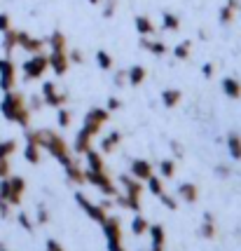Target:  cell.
I'll list each match as a JSON object with an SVG mask.
<instances>
[{"mask_svg":"<svg viewBox=\"0 0 241 251\" xmlns=\"http://www.w3.org/2000/svg\"><path fill=\"white\" fill-rule=\"evenodd\" d=\"M23 136H26V141H33L38 143L43 151H47V153L52 155V157H56L59 162H61V167H66L68 162H73L75 157L70 155V146H68V141L61 136V134H56V131L52 129H23Z\"/></svg>","mask_w":241,"mask_h":251,"instance_id":"1","label":"cell"},{"mask_svg":"<svg viewBox=\"0 0 241 251\" xmlns=\"http://www.w3.org/2000/svg\"><path fill=\"white\" fill-rule=\"evenodd\" d=\"M0 113H2L5 120L14 122V125H19V127H23V129L31 127V108H28V103H26L23 94L22 92H17V89L5 92V97H2V101H0Z\"/></svg>","mask_w":241,"mask_h":251,"instance_id":"2","label":"cell"},{"mask_svg":"<svg viewBox=\"0 0 241 251\" xmlns=\"http://www.w3.org/2000/svg\"><path fill=\"white\" fill-rule=\"evenodd\" d=\"M49 71V59L47 54H31L26 61L22 64V73H23V80L26 82H33V80H40Z\"/></svg>","mask_w":241,"mask_h":251,"instance_id":"3","label":"cell"},{"mask_svg":"<svg viewBox=\"0 0 241 251\" xmlns=\"http://www.w3.org/2000/svg\"><path fill=\"white\" fill-rule=\"evenodd\" d=\"M85 183L99 188V193L106 197L117 195V186H115V181L108 176V172H91V169H85Z\"/></svg>","mask_w":241,"mask_h":251,"instance_id":"4","label":"cell"},{"mask_svg":"<svg viewBox=\"0 0 241 251\" xmlns=\"http://www.w3.org/2000/svg\"><path fill=\"white\" fill-rule=\"evenodd\" d=\"M108 120H110V110L108 108H91V110H87L82 127H85L89 134H94V136H96Z\"/></svg>","mask_w":241,"mask_h":251,"instance_id":"5","label":"cell"},{"mask_svg":"<svg viewBox=\"0 0 241 251\" xmlns=\"http://www.w3.org/2000/svg\"><path fill=\"white\" fill-rule=\"evenodd\" d=\"M17 85V66L12 56H0V89L10 92Z\"/></svg>","mask_w":241,"mask_h":251,"instance_id":"6","label":"cell"},{"mask_svg":"<svg viewBox=\"0 0 241 251\" xmlns=\"http://www.w3.org/2000/svg\"><path fill=\"white\" fill-rule=\"evenodd\" d=\"M40 97H43L44 106H52V108H61V106H66V101H68V94L66 92H59V87H56L52 80L43 82Z\"/></svg>","mask_w":241,"mask_h":251,"instance_id":"7","label":"cell"},{"mask_svg":"<svg viewBox=\"0 0 241 251\" xmlns=\"http://www.w3.org/2000/svg\"><path fill=\"white\" fill-rule=\"evenodd\" d=\"M75 202L80 204V209L87 214L91 221H96V223H103V221L108 219V209H103L101 204H94V202H89V197L85 193H75Z\"/></svg>","mask_w":241,"mask_h":251,"instance_id":"8","label":"cell"},{"mask_svg":"<svg viewBox=\"0 0 241 251\" xmlns=\"http://www.w3.org/2000/svg\"><path fill=\"white\" fill-rule=\"evenodd\" d=\"M101 226H103L106 244H117V242H122V221L117 219V216H108Z\"/></svg>","mask_w":241,"mask_h":251,"instance_id":"9","label":"cell"},{"mask_svg":"<svg viewBox=\"0 0 241 251\" xmlns=\"http://www.w3.org/2000/svg\"><path fill=\"white\" fill-rule=\"evenodd\" d=\"M49 59V68H52V73L54 75H66L68 68H70V59H68V52H49L47 54Z\"/></svg>","mask_w":241,"mask_h":251,"instance_id":"10","label":"cell"},{"mask_svg":"<svg viewBox=\"0 0 241 251\" xmlns=\"http://www.w3.org/2000/svg\"><path fill=\"white\" fill-rule=\"evenodd\" d=\"M44 40L43 38H33L31 33L26 31H19V47H22L23 52H28V54H40L44 50Z\"/></svg>","mask_w":241,"mask_h":251,"instance_id":"11","label":"cell"},{"mask_svg":"<svg viewBox=\"0 0 241 251\" xmlns=\"http://www.w3.org/2000/svg\"><path fill=\"white\" fill-rule=\"evenodd\" d=\"M154 174L153 169V162H148V160H143V157H136V160H131V176L133 178H138V181H148L150 176Z\"/></svg>","mask_w":241,"mask_h":251,"instance_id":"12","label":"cell"},{"mask_svg":"<svg viewBox=\"0 0 241 251\" xmlns=\"http://www.w3.org/2000/svg\"><path fill=\"white\" fill-rule=\"evenodd\" d=\"M23 193H26L23 176H10V204L12 207H19V204H22Z\"/></svg>","mask_w":241,"mask_h":251,"instance_id":"13","label":"cell"},{"mask_svg":"<svg viewBox=\"0 0 241 251\" xmlns=\"http://www.w3.org/2000/svg\"><path fill=\"white\" fill-rule=\"evenodd\" d=\"M239 5H241L239 0H227L218 12V22L222 24V26H230V24L234 22V17L239 14Z\"/></svg>","mask_w":241,"mask_h":251,"instance_id":"14","label":"cell"},{"mask_svg":"<svg viewBox=\"0 0 241 251\" xmlns=\"http://www.w3.org/2000/svg\"><path fill=\"white\" fill-rule=\"evenodd\" d=\"M199 237H204V240H216V235H218V228H216V216L206 211L204 214V221H201V226L197 230Z\"/></svg>","mask_w":241,"mask_h":251,"instance_id":"15","label":"cell"},{"mask_svg":"<svg viewBox=\"0 0 241 251\" xmlns=\"http://www.w3.org/2000/svg\"><path fill=\"white\" fill-rule=\"evenodd\" d=\"M138 45H141V50L150 52L153 56L169 54V45H166L164 40H150V38H141V40H138Z\"/></svg>","mask_w":241,"mask_h":251,"instance_id":"16","label":"cell"},{"mask_svg":"<svg viewBox=\"0 0 241 251\" xmlns=\"http://www.w3.org/2000/svg\"><path fill=\"white\" fill-rule=\"evenodd\" d=\"M150 242H153V251H164V244H166V232H164V226L159 223H150Z\"/></svg>","mask_w":241,"mask_h":251,"instance_id":"17","label":"cell"},{"mask_svg":"<svg viewBox=\"0 0 241 251\" xmlns=\"http://www.w3.org/2000/svg\"><path fill=\"white\" fill-rule=\"evenodd\" d=\"M220 89H222V94L227 99H232V101L241 99V80H237V77H222Z\"/></svg>","mask_w":241,"mask_h":251,"instance_id":"18","label":"cell"},{"mask_svg":"<svg viewBox=\"0 0 241 251\" xmlns=\"http://www.w3.org/2000/svg\"><path fill=\"white\" fill-rule=\"evenodd\" d=\"M64 172H66L68 183H75V186H82V183H85V169L80 167V162H77V160L68 162L66 167H64Z\"/></svg>","mask_w":241,"mask_h":251,"instance_id":"19","label":"cell"},{"mask_svg":"<svg viewBox=\"0 0 241 251\" xmlns=\"http://www.w3.org/2000/svg\"><path fill=\"white\" fill-rule=\"evenodd\" d=\"M91 139H94V134H89L85 127L75 134V141H73V151H75L77 155H85L91 148Z\"/></svg>","mask_w":241,"mask_h":251,"instance_id":"20","label":"cell"},{"mask_svg":"<svg viewBox=\"0 0 241 251\" xmlns=\"http://www.w3.org/2000/svg\"><path fill=\"white\" fill-rule=\"evenodd\" d=\"M120 183L122 188H124V193H129V195H143V190H145V183L143 181H138V178H133L131 174L127 176V174H122L120 176Z\"/></svg>","mask_w":241,"mask_h":251,"instance_id":"21","label":"cell"},{"mask_svg":"<svg viewBox=\"0 0 241 251\" xmlns=\"http://www.w3.org/2000/svg\"><path fill=\"white\" fill-rule=\"evenodd\" d=\"M85 162H87V169H91V172H106V160H103L101 151L89 148L87 153H85Z\"/></svg>","mask_w":241,"mask_h":251,"instance_id":"22","label":"cell"},{"mask_svg":"<svg viewBox=\"0 0 241 251\" xmlns=\"http://www.w3.org/2000/svg\"><path fill=\"white\" fill-rule=\"evenodd\" d=\"M145 77H148V71H145V66L133 64L131 68H127V82H129L131 87H141L143 82H145Z\"/></svg>","mask_w":241,"mask_h":251,"instance_id":"23","label":"cell"},{"mask_svg":"<svg viewBox=\"0 0 241 251\" xmlns=\"http://www.w3.org/2000/svg\"><path fill=\"white\" fill-rule=\"evenodd\" d=\"M133 26H136V33L141 35V38H150L157 28H154V24L150 17H145V14H138L136 19H133Z\"/></svg>","mask_w":241,"mask_h":251,"instance_id":"24","label":"cell"},{"mask_svg":"<svg viewBox=\"0 0 241 251\" xmlns=\"http://www.w3.org/2000/svg\"><path fill=\"white\" fill-rule=\"evenodd\" d=\"M17 47H19V31L10 28V31L2 33V52H5V56H12V52Z\"/></svg>","mask_w":241,"mask_h":251,"instance_id":"25","label":"cell"},{"mask_svg":"<svg viewBox=\"0 0 241 251\" xmlns=\"http://www.w3.org/2000/svg\"><path fill=\"white\" fill-rule=\"evenodd\" d=\"M44 43L49 45L52 52H68V38H66V33H61V31H54Z\"/></svg>","mask_w":241,"mask_h":251,"instance_id":"26","label":"cell"},{"mask_svg":"<svg viewBox=\"0 0 241 251\" xmlns=\"http://www.w3.org/2000/svg\"><path fill=\"white\" fill-rule=\"evenodd\" d=\"M178 197H180L183 202H187V204H195L199 200V188L195 186V183H180V186H178Z\"/></svg>","mask_w":241,"mask_h":251,"instance_id":"27","label":"cell"},{"mask_svg":"<svg viewBox=\"0 0 241 251\" xmlns=\"http://www.w3.org/2000/svg\"><path fill=\"white\" fill-rule=\"evenodd\" d=\"M122 143V131H110L108 136H103L101 139V153L103 155H110L117 146Z\"/></svg>","mask_w":241,"mask_h":251,"instance_id":"28","label":"cell"},{"mask_svg":"<svg viewBox=\"0 0 241 251\" xmlns=\"http://www.w3.org/2000/svg\"><path fill=\"white\" fill-rule=\"evenodd\" d=\"M227 153L232 160H241V134L239 131H230L227 134Z\"/></svg>","mask_w":241,"mask_h":251,"instance_id":"29","label":"cell"},{"mask_svg":"<svg viewBox=\"0 0 241 251\" xmlns=\"http://www.w3.org/2000/svg\"><path fill=\"white\" fill-rule=\"evenodd\" d=\"M23 160L31 164H40V160H43V148L33 141H26V146H23Z\"/></svg>","mask_w":241,"mask_h":251,"instance_id":"30","label":"cell"},{"mask_svg":"<svg viewBox=\"0 0 241 251\" xmlns=\"http://www.w3.org/2000/svg\"><path fill=\"white\" fill-rule=\"evenodd\" d=\"M180 101H183V92L178 87H169L162 92V103H164V108H175Z\"/></svg>","mask_w":241,"mask_h":251,"instance_id":"31","label":"cell"},{"mask_svg":"<svg viewBox=\"0 0 241 251\" xmlns=\"http://www.w3.org/2000/svg\"><path fill=\"white\" fill-rule=\"evenodd\" d=\"M115 200H117V204H120L122 209H129V211H141V197L138 195H129V193H124V195H115Z\"/></svg>","mask_w":241,"mask_h":251,"instance_id":"32","label":"cell"},{"mask_svg":"<svg viewBox=\"0 0 241 251\" xmlns=\"http://www.w3.org/2000/svg\"><path fill=\"white\" fill-rule=\"evenodd\" d=\"M162 28L169 33H175L180 28V17L174 12H162Z\"/></svg>","mask_w":241,"mask_h":251,"instance_id":"33","label":"cell"},{"mask_svg":"<svg viewBox=\"0 0 241 251\" xmlns=\"http://www.w3.org/2000/svg\"><path fill=\"white\" fill-rule=\"evenodd\" d=\"M148 230H150V221L145 219V216H141V214H136L131 219V232L136 237H143Z\"/></svg>","mask_w":241,"mask_h":251,"instance_id":"34","label":"cell"},{"mask_svg":"<svg viewBox=\"0 0 241 251\" xmlns=\"http://www.w3.org/2000/svg\"><path fill=\"white\" fill-rule=\"evenodd\" d=\"M171 52H174V56L178 59V61H185V59H190V52H192V40H183V43H178Z\"/></svg>","mask_w":241,"mask_h":251,"instance_id":"35","label":"cell"},{"mask_svg":"<svg viewBox=\"0 0 241 251\" xmlns=\"http://www.w3.org/2000/svg\"><path fill=\"white\" fill-rule=\"evenodd\" d=\"M145 186H148V190H150V193H153V195H162V193H164V178H162V176H150V178H148V181H145Z\"/></svg>","mask_w":241,"mask_h":251,"instance_id":"36","label":"cell"},{"mask_svg":"<svg viewBox=\"0 0 241 251\" xmlns=\"http://www.w3.org/2000/svg\"><path fill=\"white\" fill-rule=\"evenodd\" d=\"M96 66H99L101 71H112L115 61H112V56H110L106 50H99V52H96Z\"/></svg>","mask_w":241,"mask_h":251,"instance_id":"37","label":"cell"},{"mask_svg":"<svg viewBox=\"0 0 241 251\" xmlns=\"http://www.w3.org/2000/svg\"><path fill=\"white\" fill-rule=\"evenodd\" d=\"M159 172H162V178H174L175 176V160L166 157L159 162Z\"/></svg>","mask_w":241,"mask_h":251,"instance_id":"38","label":"cell"},{"mask_svg":"<svg viewBox=\"0 0 241 251\" xmlns=\"http://www.w3.org/2000/svg\"><path fill=\"white\" fill-rule=\"evenodd\" d=\"M56 122H59V127H61V129L70 127V122H73V113H70L66 106H61V108H59V113H56Z\"/></svg>","mask_w":241,"mask_h":251,"instance_id":"39","label":"cell"},{"mask_svg":"<svg viewBox=\"0 0 241 251\" xmlns=\"http://www.w3.org/2000/svg\"><path fill=\"white\" fill-rule=\"evenodd\" d=\"M14 153H17V141H14V139L0 141V157H7V160H10Z\"/></svg>","mask_w":241,"mask_h":251,"instance_id":"40","label":"cell"},{"mask_svg":"<svg viewBox=\"0 0 241 251\" xmlns=\"http://www.w3.org/2000/svg\"><path fill=\"white\" fill-rule=\"evenodd\" d=\"M159 202H162L169 211H175V209H178V200H175V197H171V195H166V193H162V195H159Z\"/></svg>","mask_w":241,"mask_h":251,"instance_id":"41","label":"cell"},{"mask_svg":"<svg viewBox=\"0 0 241 251\" xmlns=\"http://www.w3.org/2000/svg\"><path fill=\"white\" fill-rule=\"evenodd\" d=\"M17 221H19V226H22L23 230H26V232H33V221H31V216H28V214H19V216H17Z\"/></svg>","mask_w":241,"mask_h":251,"instance_id":"42","label":"cell"},{"mask_svg":"<svg viewBox=\"0 0 241 251\" xmlns=\"http://www.w3.org/2000/svg\"><path fill=\"white\" fill-rule=\"evenodd\" d=\"M115 10H117V0H106V5H103V17H106V19L115 17Z\"/></svg>","mask_w":241,"mask_h":251,"instance_id":"43","label":"cell"},{"mask_svg":"<svg viewBox=\"0 0 241 251\" xmlns=\"http://www.w3.org/2000/svg\"><path fill=\"white\" fill-rule=\"evenodd\" d=\"M0 200H7L10 202V176L7 178H0Z\"/></svg>","mask_w":241,"mask_h":251,"instance_id":"44","label":"cell"},{"mask_svg":"<svg viewBox=\"0 0 241 251\" xmlns=\"http://www.w3.org/2000/svg\"><path fill=\"white\" fill-rule=\"evenodd\" d=\"M12 176V164L7 157H0V178H7Z\"/></svg>","mask_w":241,"mask_h":251,"instance_id":"45","label":"cell"},{"mask_svg":"<svg viewBox=\"0 0 241 251\" xmlns=\"http://www.w3.org/2000/svg\"><path fill=\"white\" fill-rule=\"evenodd\" d=\"M10 28H12V19H10V14H7V12H0V33L10 31Z\"/></svg>","mask_w":241,"mask_h":251,"instance_id":"46","label":"cell"},{"mask_svg":"<svg viewBox=\"0 0 241 251\" xmlns=\"http://www.w3.org/2000/svg\"><path fill=\"white\" fill-rule=\"evenodd\" d=\"M38 223H40V226H44V223H49V211H47V207H44V204H40V207H38Z\"/></svg>","mask_w":241,"mask_h":251,"instance_id":"47","label":"cell"},{"mask_svg":"<svg viewBox=\"0 0 241 251\" xmlns=\"http://www.w3.org/2000/svg\"><path fill=\"white\" fill-rule=\"evenodd\" d=\"M112 80H115V87H124V85H127V68H122V71H117Z\"/></svg>","mask_w":241,"mask_h":251,"instance_id":"48","label":"cell"},{"mask_svg":"<svg viewBox=\"0 0 241 251\" xmlns=\"http://www.w3.org/2000/svg\"><path fill=\"white\" fill-rule=\"evenodd\" d=\"M169 146H171V153H174L175 160H183V155H185V151H183V146H180L178 141H171Z\"/></svg>","mask_w":241,"mask_h":251,"instance_id":"49","label":"cell"},{"mask_svg":"<svg viewBox=\"0 0 241 251\" xmlns=\"http://www.w3.org/2000/svg\"><path fill=\"white\" fill-rule=\"evenodd\" d=\"M106 108L110 110V113H115V110H120L122 108V101L117 97H110L108 99V103H106Z\"/></svg>","mask_w":241,"mask_h":251,"instance_id":"50","label":"cell"},{"mask_svg":"<svg viewBox=\"0 0 241 251\" xmlns=\"http://www.w3.org/2000/svg\"><path fill=\"white\" fill-rule=\"evenodd\" d=\"M43 106H44L43 97H31V101H28V108H31V113H33V110H40Z\"/></svg>","mask_w":241,"mask_h":251,"instance_id":"51","label":"cell"},{"mask_svg":"<svg viewBox=\"0 0 241 251\" xmlns=\"http://www.w3.org/2000/svg\"><path fill=\"white\" fill-rule=\"evenodd\" d=\"M68 59H70V64H82V61H85V56H82L80 50H70V52H68Z\"/></svg>","mask_w":241,"mask_h":251,"instance_id":"52","label":"cell"},{"mask_svg":"<svg viewBox=\"0 0 241 251\" xmlns=\"http://www.w3.org/2000/svg\"><path fill=\"white\" fill-rule=\"evenodd\" d=\"M10 209H12V204L7 200H0V216L2 219H10Z\"/></svg>","mask_w":241,"mask_h":251,"instance_id":"53","label":"cell"},{"mask_svg":"<svg viewBox=\"0 0 241 251\" xmlns=\"http://www.w3.org/2000/svg\"><path fill=\"white\" fill-rule=\"evenodd\" d=\"M201 75L206 77V80H211V77H213V64H204V66H201Z\"/></svg>","mask_w":241,"mask_h":251,"instance_id":"54","label":"cell"},{"mask_svg":"<svg viewBox=\"0 0 241 251\" xmlns=\"http://www.w3.org/2000/svg\"><path fill=\"white\" fill-rule=\"evenodd\" d=\"M47 251H66L56 240H47Z\"/></svg>","mask_w":241,"mask_h":251,"instance_id":"55","label":"cell"},{"mask_svg":"<svg viewBox=\"0 0 241 251\" xmlns=\"http://www.w3.org/2000/svg\"><path fill=\"white\" fill-rule=\"evenodd\" d=\"M216 174H218V176H230V167L220 164V167H216Z\"/></svg>","mask_w":241,"mask_h":251,"instance_id":"56","label":"cell"},{"mask_svg":"<svg viewBox=\"0 0 241 251\" xmlns=\"http://www.w3.org/2000/svg\"><path fill=\"white\" fill-rule=\"evenodd\" d=\"M108 251H127V249H124L122 242H117V244H108Z\"/></svg>","mask_w":241,"mask_h":251,"instance_id":"57","label":"cell"},{"mask_svg":"<svg viewBox=\"0 0 241 251\" xmlns=\"http://www.w3.org/2000/svg\"><path fill=\"white\" fill-rule=\"evenodd\" d=\"M101 207H103V209H110V207H112V202H110V200H103V202H101Z\"/></svg>","mask_w":241,"mask_h":251,"instance_id":"58","label":"cell"},{"mask_svg":"<svg viewBox=\"0 0 241 251\" xmlns=\"http://www.w3.org/2000/svg\"><path fill=\"white\" fill-rule=\"evenodd\" d=\"M89 5H101V2H103V0H87Z\"/></svg>","mask_w":241,"mask_h":251,"instance_id":"59","label":"cell"},{"mask_svg":"<svg viewBox=\"0 0 241 251\" xmlns=\"http://www.w3.org/2000/svg\"><path fill=\"white\" fill-rule=\"evenodd\" d=\"M239 12H241V5H239Z\"/></svg>","mask_w":241,"mask_h":251,"instance_id":"60","label":"cell"},{"mask_svg":"<svg viewBox=\"0 0 241 251\" xmlns=\"http://www.w3.org/2000/svg\"><path fill=\"white\" fill-rule=\"evenodd\" d=\"M0 251H5V249H0Z\"/></svg>","mask_w":241,"mask_h":251,"instance_id":"61","label":"cell"},{"mask_svg":"<svg viewBox=\"0 0 241 251\" xmlns=\"http://www.w3.org/2000/svg\"><path fill=\"white\" fill-rule=\"evenodd\" d=\"M150 251H153V249H150Z\"/></svg>","mask_w":241,"mask_h":251,"instance_id":"62","label":"cell"}]
</instances>
